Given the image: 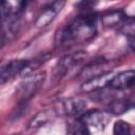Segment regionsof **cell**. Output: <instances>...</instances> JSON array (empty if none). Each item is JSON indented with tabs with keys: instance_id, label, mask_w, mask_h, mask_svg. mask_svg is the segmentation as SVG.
Here are the masks:
<instances>
[{
	"instance_id": "obj_12",
	"label": "cell",
	"mask_w": 135,
	"mask_h": 135,
	"mask_svg": "<svg viewBox=\"0 0 135 135\" xmlns=\"http://www.w3.org/2000/svg\"><path fill=\"white\" fill-rule=\"evenodd\" d=\"M127 18L128 16L122 9H114L103 14L101 16V22L105 27H115V26L120 27V25L124 22Z\"/></svg>"
},
{
	"instance_id": "obj_6",
	"label": "cell",
	"mask_w": 135,
	"mask_h": 135,
	"mask_svg": "<svg viewBox=\"0 0 135 135\" xmlns=\"http://www.w3.org/2000/svg\"><path fill=\"white\" fill-rule=\"evenodd\" d=\"M114 76H115V74L112 71H110L104 74L93 77L86 81H83V83L81 85V91L85 92V93H91V92L94 93L97 91H101L104 88L110 85Z\"/></svg>"
},
{
	"instance_id": "obj_9",
	"label": "cell",
	"mask_w": 135,
	"mask_h": 135,
	"mask_svg": "<svg viewBox=\"0 0 135 135\" xmlns=\"http://www.w3.org/2000/svg\"><path fill=\"white\" fill-rule=\"evenodd\" d=\"M109 64V62L103 59V58H99V59H95L94 61H92L89 65H86L80 73V78L81 79H84V81L93 78V77H96L98 75H101V74H104L107 72H110V71H104L103 69L107 68Z\"/></svg>"
},
{
	"instance_id": "obj_14",
	"label": "cell",
	"mask_w": 135,
	"mask_h": 135,
	"mask_svg": "<svg viewBox=\"0 0 135 135\" xmlns=\"http://www.w3.org/2000/svg\"><path fill=\"white\" fill-rule=\"evenodd\" d=\"M120 32L130 39L135 38V17H129L119 27Z\"/></svg>"
},
{
	"instance_id": "obj_8",
	"label": "cell",
	"mask_w": 135,
	"mask_h": 135,
	"mask_svg": "<svg viewBox=\"0 0 135 135\" xmlns=\"http://www.w3.org/2000/svg\"><path fill=\"white\" fill-rule=\"evenodd\" d=\"M135 108V96H128V97H116L111 98L109 100V112L115 115L123 114L124 112L129 111L130 109Z\"/></svg>"
},
{
	"instance_id": "obj_10",
	"label": "cell",
	"mask_w": 135,
	"mask_h": 135,
	"mask_svg": "<svg viewBox=\"0 0 135 135\" xmlns=\"http://www.w3.org/2000/svg\"><path fill=\"white\" fill-rule=\"evenodd\" d=\"M26 1H3L1 4V15L3 20L12 17H19L27 6Z\"/></svg>"
},
{
	"instance_id": "obj_16",
	"label": "cell",
	"mask_w": 135,
	"mask_h": 135,
	"mask_svg": "<svg viewBox=\"0 0 135 135\" xmlns=\"http://www.w3.org/2000/svg\"><path fill=\"white\" fill-rule=\"evenodd\" d=\"M71 135H91L90 128L78 118L76 120L73 129H72V134Z\"/></svg>"
},
{
	"instance_id": "obj_11",
	"label": "cell",
	"mask_w": 135,
	"mask_h": 135,
	"mask_svg": "<svg viewBox=\"0 0 135 135\" xmlns=\"http://www.w3.org/2000/svg\"><path fill=\"white\" fill-rule=\"evenodd\" d=\"M84 57V53L78 52L75 54H70L61 58V60L58 62L57 65V75L58 76H63L65 75L66 72H69L74 65H76L78 62H80Z\"/></svg>"
},
{
	"instance_id": "obj_3",
	"label": "cell",
	"mask_w": 135,
	"mask_h": 135,
	"mask_svg": "<svg viewBox=\"0 0 135 135\" xmlns=\"http://www.w3.org/2000/svg\"><path fill=\"white\" fill-rule=\"evenodd\" d=\"M27 65H28V61L24 59H13L11 61H7L1 68V72H0L1 83H5L6 81L14 79L17 75L25 72Z\"/></svg>"
},
{
	"instance_id": "obj_15",
	"label": "cell",
	"mask_w": 135,
	"mask_h": 135,
	"mask_svg": "<svg viewBox=\"0 0 135 135\" xmlns=\"http://www.w3.org/2000/svg\"><path fill=\"white\" fill-rule=\"evenodd\" d=\"M113 135H132L131 124L124 120H117L113 126Z\"/></svg>"
},
{
	"instance_id": "obj_1",
	"label": "cell",
	"mask_w": 135,
	"mask_h": 135,
	"mask_svg": "<svg viewBox=\"0 0 135 135\" xmlns=\"http://www.w3.org/2000/svg\"><path fill=\"white\" fill-rule=\"evenodd\" d=\"M97 15L86 12L77 16L66 26L59 30L55 36L56 46L73 43H83L92 40L97 34Z\"/></svg>"
},
{
	"instance_id": "obj_5",
	"label": "cell",
	"mask_w": 135,
	"mask_h": 135,
	"mask_svg": "<svg viewBox=\"0 0 135 135\" xmlns=\"http://www.w3.org/2000/svg\"><path fill=\"white\" fill-rule=\"evenodd\" d=\"M79 119L84 122L89 128L93 127L94 129L97 130H102L105 124L108 123L110 117L108 115L107 112L104 111H100L97 109L94 110H90V111H85L80 117Z\"/></svg>"
},
{
	"instance_id": "obj_13",
	"label": "cell",
	"mask_w": 135,
	"mask_h": 135,
	"mask_svg": "<svg viewBox=\"0 0 135 135\" xmlns=\"http://www.w3.org/2000/svg\"><path fill=\"white\" fill-rule=\"evenodd\" d=\"M84 109H85V102L78 98H71L62 102V111L68 115L81 116L85 112Z\"/></svg>"
},
{
	"instance_id": "obj_2",
	"label": "cell",
	"mask_w": 135,
	"mask_h": 135,
	"mask_svg": "<svg viewBox=\"0 0 135 135\" xmlns=\"http://www.w3.org/2000/svg\"><path fill=\"white\" fill-rule=\"evenodd\" d=\"M44 79H45L44 73H37L26 77L18 88V94L21 101H26L31 97H33L42 85Z\"/></svg>"
},
{
	"instance_id": "obj_7",
	"label": "cell",
	"mask_w": 135,
	"mask_h": 135,
	"mask_svg": "<svg viewBox=\"0 0 135 135\" xmlns=\"http://www.w3.org/2000/svg\"><path fill=\"white\" fill-rule=\"evenodd\" d=\"M109 86L117 91L135 88V70H127L115 74Z\"/></svg>"
},
{
	"instance_id": "obj_4",
	"label": "cell",
	"mask_w": 135,
	"mask_h": 135,
	"mask_svg": "<svg viewBox=\"0 0 135 135\" xmlns=\"http://www.w3.org/2000/svg\"><path fill=\"white\" fill-rule=\"evenodd\" d=\"M65 2L64 1H54L52 3H49L47 5H45L40 14L38 15L37 19H36V26L37 27H43L46 26L47 24H50L58 15V13L62 9V7L64 6Z\"/></svg>"
}]
</instances>
